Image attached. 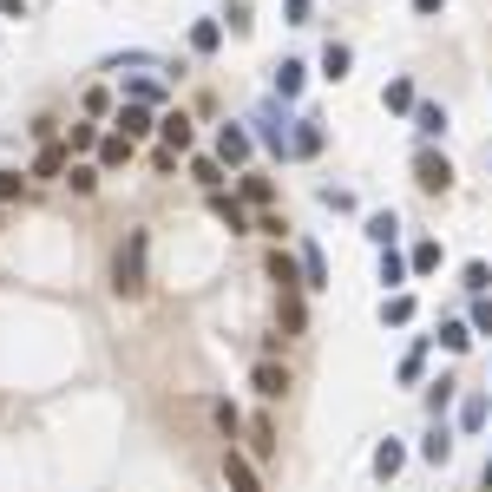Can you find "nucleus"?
<instances>
[{
	"instance_id": "7c9ffc66",
	"label": "nucleus",
	"mask_w": 492,
	"mask_h": 492,
	"mask_svg": "<svg viewBox=\"0 0 492 492\" xmlns=\"http://www.w3.org/2000/svg\"><path fill=\"white\" fill-rule=\"evenodd\" d=\"M66 184L72 190H99V164H66Z\"/></svg>"
},
{
	"instance_id": "a211bd4d",
	"label": "nucleus",
	"mask_w": 492,
	"mask_h": 492,
	"mask_svg": "<svg viewBox=\"0 0 492 492\" xmlns=\"http://www.w3.org/2000/svg\"><path fill=\"white\" fill-rule=\"evenodd\" d=\"M210 210L224 217L230 230H250V217H243V204H236V198H224V190H210Z\"/></svg>"
},
{
	"instance_id": "dca6fc26",
	"label": "nucleus",
	"mask_w": 492,
	"mask_h": 492,
	"mask_svg": "<svg viewBox=\"0 0 492 492\" xmlns=\"http://www.w3.org/2000/svg\"><path fill=\"white\" fill-rule=\"evenodd\" d=\"M303 289H328V263L315 243H303Z\"/></svg>"
},
{
	"instance_id": "473e14b6",
	"label": "nucleus",
	"mask_w": 492,
	"mask_h": 492,
	"mask_svg": "<svg viewBox=\"0 0 492 492\" xmlns=\"http://www.w3.org/2000/svg\"><path fill=\"white\" fill-rule=\"evenodd\" d=\"M459 427H467V433L486 427V400H479V394H467V407H459Z\"/></svg>"
},
{
	"instance_id": "e433bc0d",
	"label": "nucleus",
	"mask_w": 492,
	"mask_h": 492,
	"mask_svg": "<svg viewBox=\"0 0 492 492\" xmlns=\"http://www.w3.org/2000/svg\"><path fill=\"white\" fill-rule=\"evenodd\" d=\"M217 427H224V433H230V440H236V427H243V414H236V407H230V400H217Z\"/></svg>"
},
{
	"instance_id": "6e6552de",
	"label": "nucleus",
	"mask_w": 492,
	"mask_h": 492,
	"mask_svg": "<svg viewBox=\"0 0 492 492\" xmlns=\"http://www.w3.org/2000/svg\"><path fill=\"white\" fill-rule=\"evenodd\" d=\"M158 139H164V151L184 158V151H190V119H184V112H164V119H158Z\"/></svg>"
},
{
	"instance_id": "4c0bfd02",
	"label": "nucleus",
	"mask_w": 492,
	"mask_h": 492,
	"mask_svg": "<svg viewBox=\"0 0 492 492\" xmlns=\"http://www.w3.org/2000/svg\"><path fill=\"white\" fill-rule=\"evenodd\" d=\"M20 190H26V178H20V171H0V204H14Z\"/></svg>"
},
{
	"instance_id": "7ed1b4c3",
	"label": "nucleus",
	"mask_w": 492,
	"mask_h": 492,
	"mask_svg": "<svg viewBox=\"0 0 492 492\" xmlns=\"http://www.w3.org/2000/svg\"><path fill=\"white\" fill-rule=\"evenodd\" d=\"M414 184L433 190V198H447V190H453V164H447V151H420V158H414Z\"/></svg>"
},
{
	"instance_id": "aec40b11",
	"label": "nucleus",
	"mask_w": 492,
	"mask_h": 492,
	"mask_svg": "<svg viewBox=\"0 0 492 492\" xmlns=\"http://www.w3.org/2000/svg\"><path fill=\"white\" fill-rule=\"evenodd\" d=\"M420 459L447 467V459H453V433H447V427H433V433H427V447H420Z\"/></svg>"
},
{
	"instance_id": "f257e3e1",
	"label": "nucleus",
	"mask_w": 492,
	"mask_h": 492,
	"mask_svg": "<svg viewBox=\"0 0 492 492\" xmlns=\"http://www.w3.org/2000/svg\"><path fill=\"white\" fill-rule=\"evenodd\" d=\"M112 289L125 295V303H139V295L151 289V236L145 230H125L119 256H112Z\"/></svg>"
},
{
	"instance_id": "2eb2a0df",
	"label": "nucleus",
	"mask_w": 492,
	"mask_h": 492,
	"mask_svg": "<svg viewBox=\"0 0 492 492\" xmlns=\"http://www.w3.org/2000/svg\"><path fill=\"white\" fill-rule=\"evenodd\" d=\"M407 269H414V276H433V269H440V243L420 236V243H414V256H407Z\"/></svg>"
},
{
	"instance_id": "6ab92c4d",
	"label": "nucleus",
	"mask_w": 492,
	"mask_h": 492,
	"mask_svg": "<svg viewBox=\"0 0 492 492\" xmlns=\"http://www.w3.org/2000/svg\"><path fill=\"white\" fill-rule=\"evenodd\" d=\"M368 236L381 243V250H388V243L400 236V217H394V210H374V217H368Z\"/></svg>"
},
{
	"instance_id": "f704fd0d",
	"label": "nucleus",
	"mask_w": 492,
	"mask_h": 492,
	"mask_svg": "<svg viewBox=\"0 0 492 492\" xmlns=\"http://www.w3.org/2000/svg\"><path fill=\"white\" fill-rule=\"evenodd\" d=\"M243 198H250V204H269V198H276V184H269V178H243Z\"/></svg>"
},
{
	"instance_id": "f3484780",
	"label": "nucleus",
	"mask_w": 492,
	"mask_h": 492,
	"mask_svg": "<svg viewBox=\"0 0 492 492\" xmlns=\"http://www.w3.org/2000/svg\"><path fill=\"white\" fill-rule=\"evenodd\" d=\"M322 151V119H295V158H315Z\"/></svg>"
},
{
	"instance_id": "39448f33",
	"label": "nucleus",
	"mask_w": 492,
	"mask_h": 492,
	"mask_svg": "<svg viewBox=\"0 0 492 492\" xmlns=\"http://www.w3.org/2000/svg\"><path fill=\"white\" fill-rule=\"evenodd\" d=\"M250 388H256L263 400H283V394H289V368H283V362H256V368H250Z\"/></svg>"
},
{
	"instance_id": "f03ea898",
	"label": "nucleus",
	"mask_w": 492,
	"mask_h": 492,
	"mask_svg": "<svg viewBox=\"0 0 492 492\" xmlns=\"http://www.w3.org/2000/svg\"><path fill=\"white\" fill-rule=\"evenodd\" d=\"M276 328L283 342H295L309 328V309H303V283H276Z\"/></svg>"
},
{
	"instance_id": "4468645a",
	"label": "nucleus",
	"mask_w": 492,
	"mask_h": 492,
	"mask_svg": "<svg viewBox=\"0 0 492 492\" xmlns=\"http://www.w3.org/2000/svg\"><path fill=\"white\" fill-rule=\"evenodd\" d=\"M303 79H309L303 60H283V66H276V99H295V92H303Z\"/></svg>"
},
{
	"instance_id": "2f4dec72",
	"label": "nucleus",
	"mask_w": 492,
	"mask_h": 492,
	"mask_svg": "<svg viewBox=\"0 0 492 492\" xmlns=\"http://www.w3.org/2000/svg\"><path fill=\"white\" fill-rule=\"evenodd\" d=\"M427 342H433V335H420V342H414V354L400 362V381H420V368H427Z\"/></svg>"
},
{
	"instance_id": "9b49d317",
	"label": "nucleus",
	"mask_w": 492,
	"mask_h": 492,
	"mask_svg": "<svg viewBox=\"0 0 492 492\" xmlns=\"http://www.w3.org/2000/svg\"><path fill=\"white\" fill-rule=\"evenodd\" d=\"M276 447H283V440H276V420L256 414V420H250V453H256V459H276Z\"/></svg>"
},
{
	"instance_id": "1a4fd4ad",
	"label": "nucleus",
	"mask_w": 492,
	"mask_h": 492,
	"mask_svg": "<svg viewBox=\"0 0 492 492\" xmlns=\"http://www.w3.org/2000/svg\"><path fill=\"white\" fill-rule=\"evenodd\" d=\"M66 164H72V151L66 145H40V158H34V171H26V178H66Z\"/></svg>"
},
{
	"instance_id": "9d476101",
	"label": "nucleus",
	"mask_w": 492,
	"mask_h": 492,
	"mask_svg": "<svg viewBox=\"0 0 492 492\" xmlns=\"http://www.w3.org/2000/svg\"><path fill=\"white\" fill-rule=\"evenodd\" d=\"M224 479H230V492H263V479H256V467L243 453H224Z\"/></svg>"
},
{
	"instance_id": "58836bf2",
	"label": "nucleus",
	"mask_w": 492,
	"mask_h": 492,
	"mask_svg": "<svg viewBox=\"0 0 492 492\" xmlns=\"http://www.w3.org/2000/svg\"><path fill=\"white\" fill-rule=\"evenodd\" d=\"M447 7V0H414V14H440Z\"/></svg>"
},
{
	"instance_id": "a878e982",
	"label": "nucleus",
	"mask_w": 492,
	"mask_h": 492,
	"mask_svg": "<svg viewBox=\"0 0 492 492\" xmlns=\"http://www.w3.org/2000/svg\"><path fill=\"white\" fill-rule=\"evenodd\" d=\"M453 388H459V381H447V374H440V381H433V388H427V407H433V420H440L447 407H453Z\"/></svg>"
},
{
	"instance_id": "412c9836",
	"label": "nucleus",
	"mask_w": 492,
	"mask_h": 492,
	"mask_svg": "<svg viewBox=\"0 0 492 492\" xmlns=\"http://www.w3.org/2000/svg\"><path fill=\"white\" fill-rule=\"evenodd\" d=\"M381 322H394V328H400V322H414V295H407V289H394L388 303H381Z\"/></svg>"
},
{
	"instance_id": "c85d7f7f",
	"label": "nucleus",
	"mask_w": 492,
	"mask_h": 492,
	"mask_svg": "<svg viewBox=\"0 0 492 492\" xmlns=\"http://www.w3.org/2000/svg\"><path fill=\"white\" fill-rule=\"evenodd\" d=\"M322 79H348V46H328L322 53Z\"/></svg>"
},
{
	"instance_id": "20e7f679",
	"label": "nucleus",
	"mask_w": 492,
	"mask_h": 492,
	"mask_svg": "<svg viewBox=\"0 0 492 492\" xmlns=\"http://www.w3.org/2000/svg\"><path fill=\"white\" fill-rule=\"evenodd\" d=\"M256 139L269 145V151H283V158H295V131L276 119V105H263V112H256Z\"/></svg>"
},
{
	"instance_id": "bb28decb",
	"label": "nucleus",
	"mask_w": 492,
	"mask_h": 492,
	"mask_svg": "<svg viewBox=\"0 0 492 492\" xmlns=\"http://www.w3.org/2000/svg\"><path fill=\"white\" fill-rule=\"evenodd\" d=\"M217 40H224V26H217V20H198V26H190V46H198V53H217Z\"/></svg>"
},
{
	"instance_id": "c756f323",
	"label": "nucleus",
	"mask_w": 492,
	"mask_h": 492,
	"mask_svg": "<svg viewBox=\"0 0 492 492\" xmlns=\"http://www.w3.org/2000/svg\"><path fill=\"white\" fill-rule=\"evenodd\" d=\"M92 145H99V125H86V119H79V125H72V139H66V151L79 158V151H92Z\"/></svg>"
},
{
	"instance_id": "f8f14e48",
	"label": "nucleus",
	"mask_w": 492,
	"mask_h": 492,
	"mask_svg": "<svg viewBox=\"0 0 492 492\" xmlns=\"http://www.w3.org/2000/svg\"><path fill=\"white\" fill-rule=\"evenodd\" d=\"M433 342H440L447 354H467L473 348V322H440V335H433Z\"/></svg>"
},
{
	"instance_id": "0eeeda50",
	"label": "nucleus",
	"mask_w": 492,
	"mask_h": 492,
	"mask_svg": "<svg viewBox=\"0 0 492 492\" xmlns=\"http://www.w3.org/2000/svg\"><path fill=\"white\" fill-rule=\"evenodd\" d=\"M250 151H256V139H250L243 125H224V131H217V164H243Z\"/></svg>"
},
{
	"instance_id": "b1692460",
	"label": "nucleus",
	"mask_w": 492,
	"mask_h": 492,
	"mask_svg": "<svg viewBox=\"0 0 492 492\" xmlns=\"http://www.w3.org/2000/svg\"><path fill=\"white\" fill-rule=\"evenodd\" d=\"M414 125L427 131V139H440L447 131V105H414Z\"/></svg>"
},
{
	"instance_id": "4be33fe9",
	"label": "nucleus",
	"mask_w": 492,
	"mask_h": 492,
	"mask_svg": "<svg viewBox=\"0 0 492 492\" xmlns=\"http://www.w3.org/2000/svg\"><path fill=\"white\" fill-rule=\"evenodd\" d=\"M400 467H407V453H400L394 440H381V447H374V473H381V479H394Z\"/></svg>"
},
{
	"instance_id": "c9c22d12",
	"label": "nucleus",
	"mask_w": 492,
	"mask_h": 492,
	"mask_svg": "<svg viewBox=\"0 0 492 492\" xmlns=\"http://www.w3.org/2000/svg\"><path fill=\"white\" fill-rule=\"evenodd\" d=\"M473 335H492V295H479V303H473Z\"/></svg>"
},
{
	"instance_id": "5701e85b",
	"label": "nucleus",
	"mask_w": 492,
	"mask_h": 492,
	"mask_svg": "<svg viewBox=\"0 0 492 492\" xmlns=\"http://www.w3.org/2000/svg\"><path fill=\"white\" fill-rule=\"evenodd\" d=\"M388 112H414V79H388Z\"/></svg>"
},
{
	"instance_id": "393cba45",
	"label": "nucleus",
	"mask_w": 492,
	"mask_h": 492,
	"mask_svg": "<svg viewBox=\"0 0 492 492\" xmlns=\"http://www.w3.org/2000/svg\"><path fill=\"white\" fill-rule=\"evenodd\" d=\"M381 283H388V289H400V283H407V256H394V243L381 250Z\"/></svg>"
},
{
	"instance_id": "72a5a7b5",
	"label": "nucleus",
	"mask_w": 492,
	"mask_h": 492,
	"mask_svg": "<svg viewBox=\"0 0 492 492\" xmlns=\"http://www.w3.org/2000/svg\"><path fill=\"white\" fill-rule=\"evenodd\" d=\"M467 289H473V295L492 289V263H467Z\"/></svg>"
},
{
	"instance_id": "cd10ccee",
	"label": "nucleus",
	"mask_w": 492,
	"mask_h": 492,
	"mask_svg": "<svg viewBox=\"0 0 492 492\" xmlns=\"http://www.w3.org/2000/svg\"><path fill=\"white\" fill-rule=\"evenodd\" d=\"M190 178H198L204 190H217V184H224V164H217V158H198V164H190Z\"/></svg>"
},
{
	"instance_id": "ddd939ff",
	"label": "nucleus",
	"mask_w": 492,
	"mask_h": 492,
	"mask_svg": "<svg viewBox=\"0 0 492 492\" xmlns=\"http://www.w3.org/2000/svg\"><path fill=\"white\" fill-rule=\"evenodd\" d=\"M119 164H131V139L125 131H112V139L99 145V171H119Z\"/></svg>"
},
{
	"instance_id": "ea45409f",
	"label": "nucleus",
	"mask_w": 492,
	"mask_h": 492,
	"mask_svg": "<svg viewBox=\"0 0 492 492\" xmlns=\"http://www.w3.org/2000/svg\"><path fill=\"white\" fill-rule=\"evenodd\" d=\"M479 486H486V492H492V459H486V473H479Z\"/></svg>"
},
{
	"instance_id": "423d86ee",
	"label": "nucleus",
	"mask_w": 492,
	"mask_h": 492,
	"mask_svg": "<svg viewBox=\"0 0 492 492\" xmlns=\"http://www.w3.org/2000/svg\"><path fill=\"white\" fill-rule=\"evenodd\" d=\"M119 131H125V139L131 145H139V139H151V131H158V112H151V105H119Z\"/></svg>"
}]
</instances>
